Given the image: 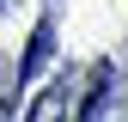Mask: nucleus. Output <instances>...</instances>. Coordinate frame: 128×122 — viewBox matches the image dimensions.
I'll list each match as a JSON object with an SVG mask.
<instances>
[{"label":"nucleus","mask_w":128,"mask_h":122,"mask_svg":"<svg viewBox=\"0 0 128 122\" xmlns=\"http://www.w3.org/2000/svg\"><path fill=\"white\" fill-rule=\"evenodd\" d=\"M49 55H55V24L49 18H37V30H30V49H24V61H18V86H30L43 67H49Z\"/></svg>","instance_id":"obj_1"},{"label":"nucleus","mask_w":128,"mask_h":122,"mask_svg":"<svg viewBox=\"0 0 128 122\" xmlns=\"http://www.w3.org/2000/svg\"><path fill=\"white\" fill-rule=\"evenodd\" d=\"M67 110H73V80H55L49 92H37V98H30L24 122H61Z\"/></svg>","instance_id":"obj_2"},{"label":"nucleus","mask_w":128,"mask_h":122,"mask_svg":"<svg viewBox=\"0 0 128 122\" xmlns=\"http://www.w3.org/2000/svg\"><path fill=\"white\" fill-rule=\"evenodd\" d=\"M104 104H110V61H98V67L86 73V92H79V116L73 122H98Z\"/></svg>","instance_id":"obj_3"}]
</instances>
